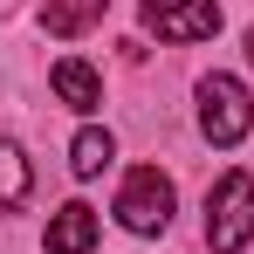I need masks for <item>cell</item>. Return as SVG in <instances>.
Masks as SVG:
<instances>
[{
	"instance_id": "obj_1",
	"label": "cell",
	"mask_w": 254,
	"mask_h": 254,
	"mask_svg": "<svg viewBox=\"0 0 254 254\" xmlns=\"http://www.w3.org/2000/svg\"><path fill=\"white\" fill-rule=\"evenodd\" d=\"M206 241H213V254H241L254 241V179L248 172H227L206 192Z\"/></svg>"
},
{
	"instance_id": "obj_2",
	"label": "cell",
	"mask_w": 254,
	"mask_h": 254,
	"mask_svg": "<svg viewBox=\"0 0 254 254\" xmlns=\"http://www.w3.org/2000/svg\"><path fill=\"white\" fill-rule=\"evenodd\" d=\"M199 130H206L213 144H227V151L254 130V96H248L241 76H220V69L199 76Z\"/></svg>"
},
{
	"instance_id": "obj_3",
	"label": "cell",
	"mask_w": 254,
	"mask_h": 254,
	"mask_svg": "<svg viewBox=\"0 0 254 254\" xmlns=\"http://www.w3.org/2000/svg\"><path fill=\"white\" fill-rule=\"evenodd\" d=\"M117 220H124L130 234H165L172 227V179L158 165H137L117 186Z\"/></svg>"
},
{
	"instance_id": "obj_4",
	"label": "cell",
	"mask_w": 254,
	"mask_h": 254,
	"mask_svg": "<svg viewBox=\"0 0 254 254\" xmlns=\"http://www.w3.org/2000/svg\"><path fill=\"white\" fill-rule=\"evenodd\" d=\"M144 28L158 42H206L220 35V7L213 0H144Z\"/></svg>"
},
{
	"instance_id": "obj_5",
	"label": "cell",
	"mask_w": 254,
	"mask_h": 254,
	"mask_svg": "<svg viewBox=\"0 0 254 254\" xmlns=\"http://www.w3.org/2000/svg\"><path fill=\"white\" fill-rule=\"evenodd\" d=\"M96 248V213L83 199H69V206L48 220V254H89Z\"/></svg>"
},
{
	"instance_id": "obj_6",
	"label": "cell",
	"mask_w": 254,
	"mask_h": 254,
	"mask_svg": "<svg viewBox=\"0 0 254 254\" xmlns=\"http://www.w3.org/2000/svg\"><path fill=\"white\" fill-rule=\"evenodd\" d=\"M48 83H55V96H62L69 110H96V103H103V83H96V69H89V62H76V55H62V62L48 69Z\"/></svg>"
},
{
	"instance_id": "obj_7",
	"label": "cell",
	"mask_w": 254,
	"mask_h": 254,
	"mask_svg": "<svg viewBox=\"0 0 254 254\" xmlns=\"http://www.w3.org/2000/svg\"><path fill=\"white\" fill-rule=\"evenodd\" d=\"M96 21H103V0H42V28L62 35V42L69 35H89Z\"/></svg>"
},
{
	"instance_id": "obj_8",
	"label": "cell",
	"mask_w": 254,
	"mask_h": 254,
	"mask_svg": "<svg viewBox=\"0 0 254 254\" xmlns=\"http://www.w3.org/2000/svg\"><path fill=\"white\" fill-rule=\"evenodd\" d=\"M110 158H117V137L110 130H76V144H69V172L76 179H96V172H110Z\"/></svg>"
},
{
	"instance_id": "obj_9",
	"label": "cell",
	"mask_w": 254,
	"mask_h": 254,
	"mask_svg": "<svg viewBox=\"0 0 254 254\" xmlns=\"http://www.w3.org/2000/svg\"><path fill=\"white\" fill-rule=\"evenodd\" d=\"M28 192H35V172H28V158H21L14 137H0V213H14Z\"/></svg>"
},
{
	"instance_id": "obj_10",
	"label": "cell",
	"mask_w": 254,
	"mask_h": 254,
	"mask_svg": "<svg viewBox=\"0 0 254 254\" xmlns=\"http://www.w3.org/2000/svg\"><path fill=\"white\" fill-rule=\"evenodd\" d=\"M248 62H254V28H248Z\"/></svg>"
}]
</instances>
